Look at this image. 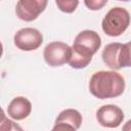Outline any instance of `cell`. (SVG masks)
<instances>
[{
  "label": "cell",
  "mask_w": 131,
  "mask_h": 131,
  "mask_svg": "<svg viewBox=\"0 0 131 131\" xmlns=\"http://www.w3.org/2000/svg\"><path fill=\"white\" fill-rule=\"evenodd\" d=\"M101 46L98 33L92 30L81 31L75 38L69 64L73 69H84L92 60V56Z\"/></svg>",
  "instance_id": "cell-1"
},
{
  "label": "cell",
  "mask_w": 131,
  "mask_h": 131,
  "mask_svg": "<svg viewBox=\"0 0 131 131\" xmlns=\"http://www.w3.org/2000/svg\"><path fill=\"white\" fill-rule=\"evenodd\" d=\"M125 90L124 78L115 71L95 72L89 81L90 93L99 99L115 98Z\"/></svg>",
  "instance_id": "cell-2"
},
{
  "label": "cell",
  "mask_w": 131,
  "mask_h": 131,
  "mask_svg": "<svg viewBox=\"0 0 131 131\" xmlns=\"http://www.w3.org/2000/svg\"><path fill=\"white\" fill-rule=\"evenodd\" d=\"M131 16L129 11L124 7L111 8L101 21V29L105 35L118 37L122 35L129 27Z\"/></svg>",
  "instance_id": "cell-3"
},
{
  "label": "cell",
  "mask_w": 131,
  "mask_h": 131,
  "mask_svg": "<svg viewBox=\"0 0 131 131\" xmlns=\"http://www.w3.org/2000/svg\"><path fill=\"white\" fill-rule=\"evenodd\" d=\"M71 53L72 47L70 45L60 41H53L45 46L43 57L49 67L55 68L61 67L64 63H69Z\"/></svg>",
  "instance_id": "cell-4"
},
{
  "label": "cell",
  "mask_w": 131,
  "mask_h": 131,
  "mask_svg": "<svg viewBox=\"0 0 131 131\" xmlns=\"http://www.w3.org/2000/svg\"><path fill=\"white\" fill-rule=\"evenodd\" d=\"M14 45L23 51H33L38 49L43 43L42 33L35 28H23L13 37Z\"/></svg>",
  "instance_id": "cell-5"
},
{
  "label": "cell",
  "mask_w": 131,
  "mask_h": 131,
  "mask_svg": "<svg viewBox=\"0 0 131 131\" xmlns=\"http://www.w3.org/2000/svg\"><path fill=\"white\" fill-rule=\"evenodd\" d=\"M47 3L46 0H19L15 5L16 16L25 21H33L45 10Z\"/></svg>",
  "instance_id": "cell-6"
},
{
  "label": "cell",
  "mask_w": 131,
  "mask_h": 131,
  "mask_svg": "<svg viewBox=\"0 0 131 131\" xmlns=\"http://www.w3.org/2000/svg\"><path fill=\"white\" fill-rule=\"evenodd\" d=\"M96 120L106 128H117L124 120V113L121 107L115 104H105L96 111Z\"/></svg>",
  "instance_id": "cell-7"
},
{
  "label": "cell",
  "mask_w": 131,
  "mask_h": 131,
  "mask_svg": "<svg viewBox=\"0 0 131 131\" xmlns=\"http://www.w3.org/2000/svg\"><path fill=\"white\" fill-rule=\"evenodd\" d=\"M83 118L80 112L67 108L59 113L51 131H77L82 124Z\"/></svg>",
  "instance_id": "cell-8"
},
{
  "label": "cell",
  "mask_w": 131,
  "mask_h": 131,
  "mask_svg": "<svg viewBox=\"0 0 131 131\" xmlns=\"http://www.w3.org/2000/svg\"><path fill=\"white\" fill-rule=\"evenodd\" d=\"M31 112L32 103L28 98L24 96L14 97L7 106V115L16 121L28 118Z\"/></svg>",
  "instance_id": "cell-9"
},
{
  "label": "cell",
  "mask_w": 131,
  "mask_h": 131,
  "mask_svg": "<svg viewBox=\"0 0 131 131\" xmlns=\"http://www.w3.org/2000/svg\"><path fill=\"white\" fill-rule=\"evenodd\" d=\"M122 45L123 44L119 42L110 43L103 48L102 53H101V57H102L104 64L114 71L121 69L119 61H118V57H119V52L121 50Z\"/></svg>",
  "instance_id": "cell-10"
},
{
  "label": "cell",
  "mask_w": 131,
  "mask_h": 131,
  "mask_svg": "<svg viewBox=\"0 0 131 131\" xmlns=\"http://www.w3.org/2000/svg\"><path fill=\"white\" fill-rule=\"evenodd\" d=\"M118 61L120 68H130L131 67V41L122 45L119 52Z\"/></svg>",
  "instance_id": "cell-11"
},
{
  "label": "cell",
  "mask_w": 131,
  "mask_h": 131,
  "mask_svg": "<svg viewBox=\"0 0 131 131\" xmlns=\"http://www.w3.org/2000/svg\"><path fill=\"white\" fill-rule=\"evenodd\" d=\"M55 4L60 11L66 13H72L76 10L77 6L79 5V1L78 0H56Z\"/></svg>",
  "instance_id": "cell-12"
},
{
  "label": "cell",
  "mask_w": 131,
  "mask_h": 131,
  "mask_svg": "<svg viewBox=\"0 0 131 131\" xmlns=\"http://www.w3.org/2000/svg\"><path fill=\"white\" fill-rule=\"evenodd\" d=\"M0 131H24V129L15 122L9 120L4 112L2 111V117H1V127Z\"/></svg>",
  "instance_id": "cell-13"
},
{
  "label": "cell",
  "mask_w": 131,
  "mask_h": 131,
  "mask_svg": "<svg viewBox=\"0 0 131 131\" xmlns=\"http://www.w3.org/2000/svg\"><path fill=\"white\" fill-rule=\"evenodd\" d=\"M106 3H107V0H85L84 1V4L90 10H99Z\"/></svg>",
  "instance_id": "cell-14"
},
{
  "label": "cell",
  "mask_w": 131,
  "mask_h": 131,
  "mask_svg": "<svg viewBox=\"0 0 131 131\" xmlns=\"http://www.w3.org/2000/svg\"><path fill=\"white\" fill-rule=\"evenodd\" d=\"M122 131H131V119L128 120V121L123 125Z\"/></svg>",
  "instance_id": "cell-15"
}]
</instances>
